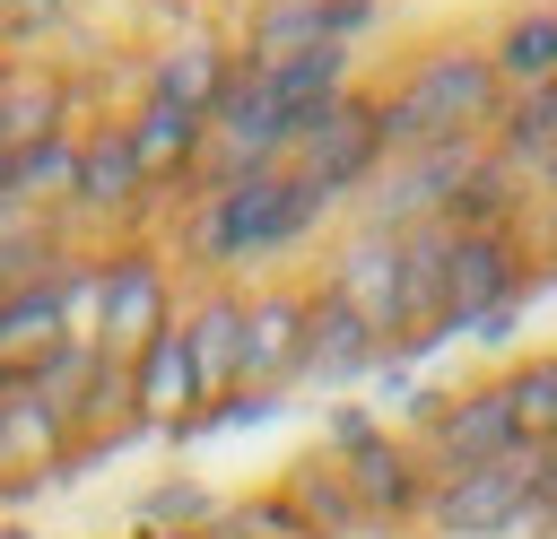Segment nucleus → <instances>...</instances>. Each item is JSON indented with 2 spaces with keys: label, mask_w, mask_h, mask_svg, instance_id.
Wrapping results in <instances>:
<instances>
[{
  "label": "nucleus",
  "mask_w": 557,
  "mask_h": 539,
  "mask_svg": "<svg viewBox=\"0 0 557 539\" xmlns=\"http://www.w3.org/2000/svg\"><path fill=\"white\" fill-rule=\"evenodd\" d=\"M0 70H9V61H0Z\"/></svg>",
  "instance_id": "2f4dec72"
},
{
  "label": "nucleus",
  "mask_w": 557,
  "mask_h": 539,
  "mask_svg": "<svg viewBox=\"0 0 557 539\" xmlns=\"http://www.w3.org/2000/svg\"><path fill=\"white\" fill-rule=\"evenodd\" d=\"M392 348H383V330L357 313V304H339L322 278H313V330H305V383H331V391H348V383H366L374 365H383Z\"/></svg>",
  "instance_id": "6ab92c4d"
},
{
  "label": "nucleus",
  "mask_w": 557,
  "mask_h": 539,
  "mask_svg": "<svg viewBox=\"0 0 557 539\" xmlns=\"http://www.w3.org/2000/svg\"><path fill=\"white\" fill-rule=\"evenodd\" d=\"M209 539H305V522H296V504H287V487L270 478V487H244V496H218V513H209Z\"/></svg>",
  "instance_id": "393cba45"
},
{
  "label": "nucleus",
  "mask_w": 557,
  "mask_h": 539,
  "mask_svg": "<svg viewBox=\"0 0 557 539\" xmlns=\"http://www.w3.org/2000/svg\"><path fill=\"white\" fill-rule=\"evenodd\" d=\"M122 130H131V148H139V165H148V183H157V191L200 183V122H191V113L131 96V104H122Z\"/></svg>",
  "instance_id": "4be33fe9"
},
{
  "label": "nucleus",
  "mask_w": 557,
  "mask_h": 539,
  "mask_svg": "<svg viewBox=\"0 0 557 539\" xmlns=\"http://www.w3.org/2000/svg\"><path fill=\"white\" fill-rule=\"evenodd\" d=\"M322 452L339 461V478H348V496H357V522H366V530H418V513H426L435 478H426V461H418L409 426H383L374 409H357V400H348V409H331Z\"/></svg>",
  "instance_id": "20e7f679"
},
{
  "label": "nucleus",
  "mask_w": 557,
  "mask_h": 539,
  "mask_svg": "<svg viewBox=\"0 0 557 539\" xmlns=\"http://www.w3.org/2000/svg\"><path fill=\"white\" fill-rule=\"evenodd\" d=\"M418 530L426 539H531L540 530V469H531V452H505V461L435 478Z\"/></svg>",
  "instance_id": "6e6552de"
},
{
  "label": "nucleus",
  "mask_w": 557,
  "mask_h": 539,
  "mask_svg": "<svg viewBox=\"0 0 557 539\" xmlns=\"http://www.w3.org/2000/svg\"><path fill=\"white\" fill-rule=\"evenodd\" d=\"M131 539H209V530H131Z\"/></svg>",
  "instance_id": "c85d7f7f"
},
{
  "label": "nucleus",
  "mask_w": 557,
  "mask_h": 539,
  "mask_svg": "<svg viewBox=\"0 0 557 539\" xmlns=\"http://www.w3.org/2000/svg\"><path fill=\"white\" fill-rule=\"evenodd\" d=\"M487 165L496 174H513V183H548V165H557V87H522V96H505L496 104V122H487Z\"/></svg>",
  "instance_id": "aec40b11"
},
{
  "label": "nucleus",
  "mask_w": 557,
  "mask_h": 539,
  "mask_svg": "<svg viewBox=\"0 0 557 539\" xmlns=\"http://www.w3.org/2000/svg\"><path fill=\"white\" fill-rule=\"evenodd\" d=\"M496 391H505V409H513V435H522V452L557 443V348H531V356L496 365Z\"/></svg>",
  "instance_id": "b1692460"
},
{
  "label": "nucleus",
  "mask_w": 557,
  "mask_h": 539,
  "mask_svg": "<svg viewBox=\"0 0 557 539\" xmlns=\"http://www.w3.org/2000/svg\"><path fill=\"white\" fill-rule=\"evenodd\" d=\"M70 17V0H0V35H26V26H52Z\"/></svg>",
  "instance_id": "bb28decb"
},
{
  "label": "nucleus",
  "mask_w": 557,
  "mask_h": 539,
  "mask_svg": "<svg viewBox=\"0 0 557 539\" xmlns=\"http://www.w3.org/2000/svg\"><path fill=\"white\" fill-rule=\"evenodd\" d=\"M9 217H26V209H17V200H9V183H0V226H9Z\"/></svg>",
  "instance_id": "c756f323"
},
{
  "label": "nucleus",
  "mask_w": 557,
  "mask_h": 539,
  "mask_svg": "<svg viewBox=\"0 0 557 539\" xmlns=\"http://www.w3.org/2000/svg\"><path fill=\"white\" fill-rule=\"evenodd\" d=\"M400 270H409V226H348L339 243H331V261H322V287L339 296V304H357L374 330H383V348H392V322H400Z\"/></svg>",
  "instance_id": "4468645a"
},
{
  "label": "nucleus",
  "mask_w": 557,
  "mask_h": 539,
  "mask_svg": "<svg viewBox=\"0 0 557 539\" xmlns=\"http://www.w3.org/2000/svg\"><path fill=\"white\" fill-rule=\"evenodd\" d=\"M174 270L148 243H113L87 261V348L104 365H131L157 330H174Z\"/></svg>",
  "instance_id": "0eeeda50"
},
{
  "label": "nucleus",
  "mask_w": 557,
  "mask_h": 539,
  "mask_svg": "<svg viewBox=\"0 0 557 539\" xmlns=\"http://www.w3.org/2000/svg\"><path fill=\"white\" fill-rule=\"evenodd\" d=\"M0 539H35V530H26V522H0Z\"/></svg>",
  "instance_id": "7c9ffc66"
},
{
  "label": "nucleus",
  "mask_w": 557,
  "mask_h": 539,
  "mask_svg": "<svg viewBox=\"0 0 557 539\" xmlns=\"http://www.w3.org/2000/svg\"><path fill=\"white\" fill-rule=\"evenodd\" d=\"M505 87H496V61H487V35H435L418 43L392 78H383V130H392V156L409 148H487V122H496Z\"/></svg>",
  "instance_id": "f03ea898"
},
{
  "label": "nucleus",
  "mask_w": 557,
  "mask_h": 539,
  "mask_svg": "<svg viewBox=\"0 0 557 539\" xmlns=\"http://www.w3.org/2000/svg\"><path fill=\"white\" fill-rule=\"evenodd\" d=\"M209 513H218V487L209 478H165V487H148L139 496V530H209Z\"/></svg>",
  "instance_id": "a878e982"
},
{
  "label": "nucleus",
  "mask_w": 557,
  "mask_h": 539,
  "mask_svg": "<svg viewBox=\"0 0 557 539\" xmlns=\"http://www.w3.org/2000/svg\"><path fill=\"white\" fill-rule=\"evenodd\" d=\"M322 226H331V200H313L287 165L235 174V183H191V200H174V217H165L183 270H209V278L287 270Z\"/></svg>",
  "instance_id": "f257e3e1"
},
{
  "label": "nucleus",
  "mask_w": 557,
  "mask_h": 539,
  "mask_svg": "<svg viewBox=\"0 0 557 539\" xmlns=\"http://www.w3.org/2000/svg\"><path fill=\"white\" fill-rule=\"evenodd\" d=\"M61 130H87L78 78L52 70V61H9L0 70V156H17L35 139H61Z\"/></svg>",
  "instance_id": "f3484780"
},
{
  "label": "nucleus",
  "mask_w": 557,
  "mask_h": 539,
  "mask_svg": "<svg viewBox=\"0 0 557 539\" xmlns=\"http://www.w3.org/2000/svg\"><path fill=\"white\" fill-rule=\"evenodd\" d=\"M70 469V426L61 409L35 391V383H9L0 391V496H26L44 478Z\"/></svg>",
  "instance_id": "dca6fc26"
},
{
  "label": "nucleus",
  "mask_w": 557,
  "mask_h": 539,
  "mask_svg": "<svg viewBox=\"0 0 557 539\" xmlns=\"http://www.w3.org/2000/svg\"><path fill=\"white\" fill-rule=\"evenodd\" d=\"M392 0H252L235 17V52L244 70H278V61H313V52H357L383 26Z\"/></svg>",
  "instance_id": "1a4fd4ad"
},
{
  "label": "nucleus",
  "mask_w": 557,
  "mask_h": 539,
  "mask_svg": "<svg viewBox=\"0 0 557 539\" xmlns=\"http://www.w3.org/2000/svg\"><path fill=\"white\" fill-rule=\"evenodd\" d=\"M531 287H540L531 226H487V235H453V226H444V313H435V348H453V339L496 348V339L522 322Z\"/></svg>",
  "instance_id": "7ed1b4c3"
},
{
  "label": "nucleus",
  "mask_w": 557,
  "mask_h": 539,
  "mask_svg": "<svg viewBox=\"0 0 557 539\" xmlns=\"http://www.w3.org/2000/svg\"><path fill=\"white\" fill-rule=\"evenodd\" d=\"M235 70H244L235 35L200 26V35H174V43H157V52H148L139 96H148V104H174V113H191V122H209V113H218V96L235 87Z\"/></svg>",
  "instance_id": "2eb2a0df"
},
{
  "label": "nucleus",
  "mask_w": 557,
  "mask_h": 539,
  "mask_svg": "<svg viewBox=\"0 0 557 539\" xmlns=\"http://www.w3.org/2000/svg\"><path fill=\"white\" fill-rule=\"evenodd\" d=\"M479 139L470 148H409V156H392L383 174H374V191L357 200V217L366 226H444V209L461 200V183L479 174Z\"/></svg>",
  "instance_id": "ddd939ff"
},
{
  "label": "nucleus",
  "mask_w": 557,
  "mask_h": 539,
  "mask_svg": "<svg viewBox=\"0 0 557 539\" xmlns=\"http://www.w3.org/2000/svg\"><path fill=\"white\" fill-rule=\"evenodd\" d=\"M191 417H200V391H191L183 313H174V330H157V339L131 356V426H139V435H191Z\"/></svg>",
  "instance_id": "a211bd4d"
},
{
  "label": "nucleus",
  "mask_w": 557,
  "mask_h": 539,
  "mask_svg": "<svg viewBox=\"0 0 557 539\" xmlns=\"http://www.w3.org/2000/svg\"><path fill=\"white\" fill-rule=\"evenodd\" d=\"M278 487H287V504H296L305 539H357V530H366V522H357V496H348V478H339V461H331V452H305Z\"/></svg>",
  "instance_id": "5701e85b"
},
{
  "label": "nucleus",
  "mask_w": 557,
  "mask_h": 539,
  "mask_svg": "<svg viewBox=\"0 0 557 539\" xmlns=\"http://www.w3.org/2000/svg\"><path fill=\"white\" fill-rule=\"evenodd\" d=\"M305 330H313V278L244 287V391L252 400L305 383Z\"/></svg>",
  "instance_id": "f8f14e48"
},
{
  "label": "nucleus",
  "mask_w": 557,
  "mask_h": 539,
  "mask_svg": "<svg viewBox=\"0 0 557 539\" xmlns=\"http://www.w3.org/2000/svg\"><path fill=\"white\" fill-rule=\"evenodd\" d=\"M487 61H496V87L522 96V87H557V0H522L487 26Z\"/></svg>",
  "instance_id": "412c9836"
},
{
  "label": "nucleus",
  "mask_w": 557,
  "mask_h": 539,
  "mask_svg": "<svg viewBox=\"0 0 557 539\" xmlns=\"http://www.w3.org/2000/svg\"><path fill=\"white\" fill-rule=\"evenodd\" d=\"M409 443H418L426 478H453V469H479V461H505V452H522V435H513V409H505L496 374H479V383H461V391H435V400H418V417H409Z\"/></svg>",
  "instance_id": "9d476101"
},
{
  "label": "nucleus",
  "mask_w": 557,
  "mask_h": 539,
  "mask_svg": "<svg viewBox=\"0 0 557 539\" xmlns=\"http://www.w3.org/2000/svg\"><path fill=\"white\" fill-rule=\"evenodd\" d=\"M183 356H191V391H200L191 426H218L244 400V278H209L183 304Z\"/></svg>",
  "instance_id": "9b49d317"
},
{
  "label": "nucleus",
  "mask_w": 557,
  "mask_h": 539,
  "mask_svg": "<svg viewBox=\"0 0 557 539\" xmlns=\"http://www.w3.org/2000/svg\"><path fill=\"white\" fill-rule=\"evenodd\" d=\"M157 209H165V191L148 183V165H139V148H131V130H122V113H96V122H87V139H78L70 209H61L70 243L87 235L96 252H113V243H131L139 226H157Z\"/></svg>",
  "instance_id": "423d86ee"
},
{
  "label": "nucleus",
  "mask_w": 557,
  "mask_h": 539,
  "mask_svg": "<svg viewBox=\"0 0 557 539\" xmlns=\"http://www.w3.org/2000/svg\"><path fill=\"white\" fill-rule=\"evenodd\" d=\"M383 165H392V130H383V87H366V78H348V87L305 122V139H296V156H287V174H296L313 200H331V217L357 209Z\"/></svg>",
  "instance_id": "39448f33"
},
{
  "label": "nucleus",
  "mask_w": 557,
  "mask_h": 539,
  "mask_svg": "<svg viewBox=\"0 0 557 539\" xmlns=\"http://www.w3.org/2000/svg\"><path fill=\"white\" fill-rule=\"evenodd\" d=\"M531 469H540V522H557V443H540Z\"/></svg>",
  "instance_id": "cd10ccee"
}]
</instances>
